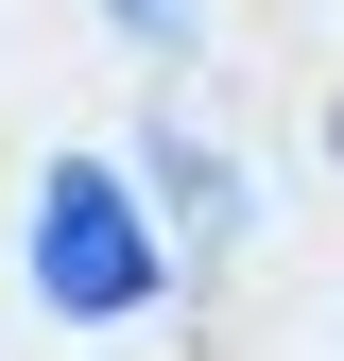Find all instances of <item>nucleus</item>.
<instances>
[{
    "label": "nucleus",
    "mask_w": 344,
    "mask_h": 361,
    "mask_svg": "<svg viewBox=\"0 0 344 361\" xmlns=\"http://www.w3.org/2000/svg\"><path fill=\"white\" fill-rule=\"evenodd\" d=\"M35 293H52L69 327L155 310V224H138V190H121V172H86V155L35 172Z\"/></svg>",
    "instance_id": "f257e3e1"
},
{
    "label": "nucleus",
    "mask_w": 344,
    "mask_h": 361,
    "mask_svg": "<svg viewBox=\"0 0 344 361\" xmlns=\"http://www.w3.org/2000/svg\"><path fill=\"white\" fill-rule=\"evenodd\" d=\"M327 138H344V121H327Z\"/></svg>",
    "instance_id": "20e7f679"
},
{
    "label": "nucleus",
    "mask_w": 344,
    "mask_h": 361,
    "mask_svg": "<svg viewBox=\"0 0 344 361\" xmlns=\"http://www.w3.org/2000/svg\"><path fill=\"white\" fill-rule=\"evenodd\" d=\"M155 190L190 207V241H224V224H241V190H224V155H190V121L155 138Z\"/></svg>",
    "instance_id": "f03ea898"
},
{
    "label": "nucleus",
    "mask_w": 344,
    "mask_h": 361,
    "mask_svg": "<svg viewBox=\"0 0 344 361\" xmlns=\"http://www.w3.org/2000/svg\"><path fill=\"white\" fill-rule=\"evenodd\" d=\"M121 35H138V52H172V35H207V0H104Z\"/></svg>",
    "instance_id": "7ed1b4c3"
}]
</instances>
